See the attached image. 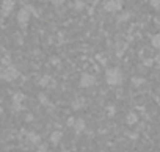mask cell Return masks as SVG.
Instances as JSON below:
<instances>
[{
    "label": "cell",
    "mask_w": 160,
    "mask_h": 152,
    "mask_svg": "<svg viewBox=\"0 0 160 152\" xmlns=\"http://www.w3.org/2000/svg\"><path fill=\"white\" fill-rule=\"evenodd\" d=\"M149 5H151L154 10H160V0H151Z\"/></svg>",
    "instance_id": "obj_15"
},
{
    "label": "cell",
    "mask_w": 160,
    "mask_h": 152,
    "mask_svg": "<svg viewBox=\"0 0 160 152\" xmlns=\"http://www.w3.org/2000/svg\"><path fill=\"white\" fill-rule=\"evenodd\" d=\"M108 113H110V116H113L115 115V107H108Z\"/></svg>",
    "instance_id": "obj_21"
},
{
    "label": "cell",
    "mask_w": 160,
    "mask_h": 152,
    "mask_svg": "<svg viewBox=\"0 0 160 152\" xmlns=\"http://www.w3.org/2000/svg\"><path fill=\"white\" fill-rule=\"evenodd\" d=\"M75 8H78V10L83 8V3H75Z\"/></svg>",
    "instance_id": "obj_23"
},
{
    "label": "cell",
    "mask_w": 160,
    "mask_h": 152,
    "mask_svg": "<svg viewBox=\"0 0 160 152\" xmlns=\"http://www.w3.org/2000/svg\"><path fill=\"white\" fill-rule=\"evenodd\" d=\"M2 75H3L5 80H14L18 77V71L14 67H8L5 72H2Z\"/></svg>",
    "instance_id": "obj_6"
},
{
    "label": "cell",
    "mask_w": 160,
    "mask_h": 152,
    "mask_svg": "<svg viewBox=\"0 0 160 152\" xmlns=\"http://www.w3.org/2000/svg\"><path fill=\"white\" fill-rule=\"evenodd\" d=\"M61 138H63V133H61L60 130H55V132H52V135H50V143H52L53 146H57V144H60Z\"/></svg>",
    "instance_id": "obj_8"
},
{
    "label": "cell",
    "mask_w": 160,
    "mask_h": 152,
    "mask_svg": "<svg viewBox=\"0 0 160 152\" xmlns=\"http://www.w3.org/2000/svg\"><path fill=\"white\" fill-rule=\"evenodd\" d=\"M39 85L42 88H47V86H55V80L52 77H49V75H44V77L39 80Z\"/></svg>",
    "instance_id": "obj_7"
},
{
    "label": "cell",
    "mask_w": 160,
    "mask_h": 152,
    "mask_svg": "<svg viewBox=\"0 0 160 152\" xmlns=\"http://www.w3.org/2000/svg\"><path fill=\"white\" fill-rule=\"evenodd\" d=\"M80 86L82 88H91V86H94L96 85V77L93 74H90V72H85V74H82V77H80Z\"/></svg>",
    "instance_id": "obj_2"
},
{
    "label": "cell",
    "mask_w": 160,
    "mask_h": 152,
    "mask_svg": "<svg viewBox=\"0 0 160 152\" xmlns=\"http://www.w3.org/2000/svg\"><path fill=\"white\" fill-rule=\"evenodd\" d=\"M36 152H46V149H44V147H41V149H39V150H36Z\"/></svg>",
    "instance_id": "obj_24"
},
{
    "label": "cell",
    "mask_w": 160,
    "mask_h": 152,
    "mask_svg": "<svg viewBox=\"0 0 160 152\" xmlns=\"http://www.w3.org/2000/svg\"><path fill=\"white\" fill-rule=\"evenodd\" d=\"M104 8L108 13H118V11L122 10V3L119 2V0H108V2H105Z\"/></svg>",
    "instance_id": "obj_3"
},
{
    "label": "cell",
    "mask_w": 160,
    "mask_h": 152,
    "mask_svg": "<svg viewBox=\"0 0 160 152\" xmlns=\"http://www.w3.org/2000/svg\"><path fill=\"white\" fill-rule=\"evenodd\" d=\"M30 140H32L33 143H39V136H38L36 133H32V135H30Z\"/></svg>",
    "instance_id": "obj_18"
},
{
    "label": "cell",
    "mask_w": 160,
    "mask_h": 152,
    "mask_svg": "<svg viewBox=\"0 0 160 152\" xmlns=\"http://www.w3.org/2000/svg\"><path fill=\"white\" fill-rule=\"evenodd\" d=\"M50 2H52L53 5H63V3H64V0H50Z\"/></svg>",
    "instance_id": "obj_20"
},
{
    "label": "cell",
    "mask_w": 160,
    "mask_h": 152,
    "mask_svg": "<svg viewBox=\"0 0 160 152\" xmlns=\"http://www.w3.org/2000/svg\"><path fill=\"white\" fill-rule=\"evenodd\" d=\"M74 121H75L74 118H69V119H68V125H71V127H72V125H74Z\"/></svg>",
    "instance_id": "obj_22"
},
{
    "label": "cell",
    "mask_w": 160,
    "mask_h": 152,
    "mask_svg": "<svg viewBox=\"0 0 160 152\" xmlns=\"http://www.w3.org/2000/svg\"><path fill=\"white\" fill-rule=\"evenodd\" d=\"M154 64L160 69V53H157V55H155V58H154Z\"/></svg>",
    "instance_id": "obj_17"
},
{
    "label": "cell",
    "mask_w": 160,
    "mask_h": 152,
    "mask_svg": "<svg viewBox=\"0 0 160 152\" xmlns=\"http://www.w3.org/2000/svg\"><path fill=\"white\" fill-rule=\"evenodd\" d=\"M129 19H130V13H127V11H124L122 14L118 16V22H119V24H121V22H127Z\"/></svg>",
    "instance_id": "obj_13"
},
{
    "label": "cell",
    "mask_w": 160,
    "mask_h": 152,
    "mask_svg": "<svg viewBox=\"0 0 160 152\" xmlns=\"http://www.w3.org/2000/svg\"><path fill=\"white\" fill-rule=\"evenodd\" d=\"M122 80H124V77H122L121 69H118V67H110V69L105 71V82H107L110 86H118V85L122 83Z\"/></svg>",
    "instance_id": "obj_1"
},
{
    "label": "cell",
    "mask_w": 160,
    "mask_h": 152,
    "mask_svg": "<svg viewBox=\"0 0 160 152\" xmlns=\"http://www.w3.org/2000/svg\"><path fill=\"white\" fill-rule=\"evenodd\" d=\"M126 122H127L129 125L137 124V122H138V115H137V113H133V111L127 113V116H126Z\"/></svg>",
    "instance_id": "obj_10"
},
{
    "label": "cell",
    "mask_w": 160,
    "mask_h": 152,
    "mask_svg": "<svg viewBox=\"0 0 160 152\" xmlns=\"http://www.w3.org/2000/svg\"><path fill=\"white\" fill-rule=\"evenodd\" d=\"M39 101H41L42 105H49V97H47L46 94H42V93L39 94Z\"/></svg>",
    "instance_id": "obj_16"
},
{
    "label": "cell",
    "mask_w": 160,
    "mask_h": 152,
    "mask_svg": "<svg viewBox=\"0 0 160 152\" xmlns=\"http://www.w3.org/2000/svg\"><path fill=\"white\" fill-rule=\"evenodd\" d=\"M13 10V2L11 0H5V7H3V13H10Z\"/></svg>",
    "instance_id": "obj_14"
},
{
    "label": "cell",
    "mask_w": 160,
    "mask_h": 152,
    "mask_svg": "<svg viewBox=\"0 0 160 152\" xmlns=\"http://www.w3.org/2000/svg\"><path fill=\"white\" fill-rule=\"evenodd\" d=\"M28 19H30V11H28V8H22V10L19 11V16H18L19 24L25 25V24L28 22Z\"/></svg>",
    "instance_id": "obj_4"
},
{
    "label": "cell",
    "mask_w": 160,
    "mask_h": 152,
    "mask_svg": "<svg viewBox=\"0 0 160 152\" xmlns=\"http://www.w3.org/2000/svg\"><path fill=\"white\" fill-rule=\"evenodd\" d=\"M143 63H144V66H152V64H154V60H152V58H148V60H144Z\"/></svg>",
    "instance_id": "obj_19"
},
{
    "label": "cell",
    "mask_w": 160,
    "mask_h": 152,
    "mask_svg": "<svg viewBox=\"0 0 160 152\" xmlns=\"http://www.w3.org/2000/svg\"><path fill=\"white\" fill-rule=\"evenodd\" d=\"M151 46L154 49H160V35H154L151 38Z\"/></svg>",
    "instance_id": "obj_11"
},
{
    "label": "cell",
    "mask_w": 160,
    "mask_h": 152,
    "mask_svg": "<svg viewBox=\"0 0 160 152\" xmlns=\"http://www.w3.org/2000/svg\"><path fill=\"white\" fill-rule=\"evenodd\" d=\"M146 83V80L143 79V77H132V85L133 86H141V85H144Z\"/></svg>",
    "instance_id": "obj_12"
},
{
    "label": "cell",
    "mask_w": 160,
    "mask_h": 152,
    "mask_svg": "<svg viewBox=\"0 0 160 152\" xmlns=\"http://www.w3.org/2000/svg\"><path fill=\"white\" fill-rule=\"evenodd\" d=\"M85 127H87V122H85V119H82V118L75 119V121H74V125H72V129H74L77 133H82V132L85 130Z\"/></svg>",
    "instance_id": "obj_5"
},
{
    "label": "cell",
    "mask_w": 160,
    "mask_h": 152,
    "mask_svg": "<svg viewBox=\"0 0 160 152\" xmlns=\"http://www.w3.org/2000/svg\"><path fill=\"white\" fill-rule=\"evenodd\" d=\"M71 107H72V110H82L85 107V99H82V97L74 99L72 104H71Z\"/></svg>",
    "instance_id": "obj_9"
}]
</instances>
